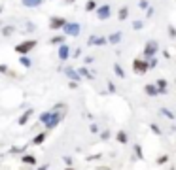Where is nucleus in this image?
I'll use <instances>...</instances> for the list:
<instances>
[{
  "mask_svg": "<svg viewBox=\"0 0 176 170\" xmlns=\"http://www.w3.org/2000/svg\"><path fill=\"white\" fill-rule=\"evenodd\" d=\"M34 45H36L34 42H27V44H23V45H17V51L19 53H25V51H29L31 47H34Z\"/></svg>",
  "mask_w": 176,
  "mask_h": 170,
  "instance_id": "nucleus-1",
  "label": "nucleus"
},
{
  "mask_svg": "<svg viewBox=\"0 0 176 170\" xmlns=\"http://www.w3.org/2000/svg\"><path fill=\"white\" fill-rule=\"evenodd\" d=\"M136 70H140V72H142V70H146V66H144L140 61H136Z\"/></svg>",
  "mask_w": 176,
  "mask_h": 170,
  "instance_id": "nucleus-2",
  "label": "nucleus"
}]
</instances>
